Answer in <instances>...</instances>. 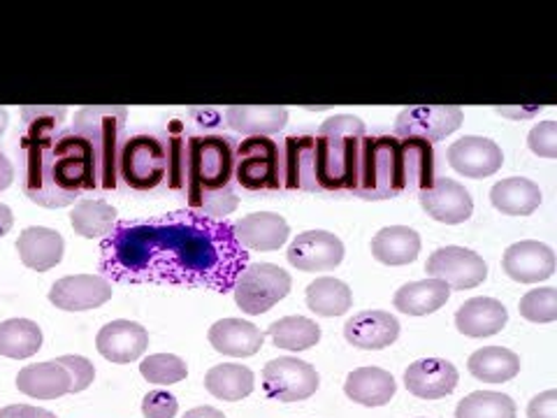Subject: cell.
<instances>
[{
  "mask_svg": "<svg viewBox=\"0 0 557 418\" xmlns=\"http://www.w3.org/2000/svg\"><path fill=\"white\" fill-rule=\"evenodd\" d=\"M249 251L242 249L233 223L196 212H172L143 221H119L100 244V276L121 284L168 282L228 293Z\"/></svg>",
  "mask_w": 557,
  "mask_h": 418,
  "instance_id": "cell-1",
  "label": "cell"
},
{
  "mask_svg": "<svg viewBox=\"0 0 557 418\" xmlns=\"http://www.w3.org/2000/svg\"><path fill=\"white\" fill-rule=\"evenodd\" d=\"M182 198L188 212L225 221L235 196V139L223 133H190Z\"/></svg>",
  "mask_w": 557,
  "mask_h": 418,
  "instance_id": "cell-2",
  "label": "cell"
},
{
  "mask_svg": "<svg viewBox=\"0 0 557 418\" xmlns=\"http://www.w3.org/2000/svg\"><path fill=\"white\" fill-rule=\"evenodd\" d=\"M364 135V121L354 114H335L323 121L317 133V180L321 190L354 194Z\"/></svg>",
  "mask_w": 557,
  "mask_h": 418,
  "instance_id": "cell-3",
  "label": "cell"
},
{
  "mask_svg": "<svg viewBox=\"0 0 557 418\" xmlns=\"http://www.w3.org/2000/svg\"><path fill=\"white\" fill-rule=\"evenodd\" d=\"M128 108L124 104H91L75 116L73 131L84 135L98 156V177L102 190L119 188V156L128 133Z\"/></svg>",
  "mask_w": 557,
  "mask_h": 418,
  "instance_id": "cell-4",
  "label": "cell"
},
{
  "mask_svg": "<svg viewBox=\"0 0 557 418\" xmlns=\"http://www.w3.org/2000/svg\"><path fill=\"white\" fill-rule=\"evenodd\" d=\"M399 194H405L399 139L395 135H364L354 196L379 202L397 198Z\"/></svg>",
  "mask_w": 557,
  "mask_h": 418,
  "instance_id": "cell-5",
  "label": "cell"
},
{
  "mask_svg": "<svg viewBox=\"0 0 557 418\" xmlns=\"http://www.w3.org/2000/svg\"><path fill=\"white\" fill-rule=\"evenodd\" d=\"M170 149L163 131L137 133L126 139L119 156V184L139 194L168 188Z\"/></svg>",
  "mask_w": 557,
  "mask_h": 418,
  "instance_id": "cell-6",
  "label": "cell"
},
{
  "mask_svg": "<svg viewBox=\"0 0 557 418\" xmlns=\"http://www.w3.org/2000/svg\"><path fill=\"white\" fill-rule=\"evenodd\" d=\"M51 180L61 194L82 196L84 190L100 188L98 156L94 145L73 128L61 131L51 143Z\"/></svg>",
  "mask_w": 557,
  "mask_h": 418,
  "instance_id": "cell-7",
  "label": "cell"
},
{
  "mask_svg": "<svg viewBox=\"0 0 557 418\" xmlns=\"http://www.w3.org/2000/svg\"><path fill=\"white\" fill-rule=\"evenodd\" d=\"M235 184L247 190H282V143L272 137H247L235 145Z\"/></svg>",
  "mask_w": 557,
  "mask_h": 418,
  "instance_id": "cell-8",
  "label": "cell"
},
{
  "mask_svg": "<svg viewBox=\"0 0 557 418\" xmlns=\"http://www.w3.org/2000/svg\"><path fill=\"white\" fill-rule=\"evenodd\" d=\"M290 274L274 263H249L235 282L233 295L237 307L260 317L268 314L278 300H284L290 293Z\"/></svg>",
  "mask_w": 557,
  "mask_h": 418,
  "instance_id": "cell-9",
  "label": "cell"
},
{
  "mask_svg": "<svg viewBox=\"0 0 557 418\" xmlns=\"http://www.w3.org/2000/svg\"><path fill=\"white\" fill-rule=\"evenodd\" d=\"M51 143L54 139H22V149H24V177H22V188L24 196L47 209H61L67 205H75L79 196H67L61 194V190L54 186V180H51Z\"/></svg>",
  "mask_w": 557,
  "mask_h": 418,
  "instance_id": "cell-10",
  "label": "cell"
},
{
  "mask_svg": "<svg viewBox=\"0 0 557 418\" xmlns=\"http://www.w3.org/2000/svg\"><path fill=\"white\" fill-rule=\"evenodd\" d=\"M321 379L311 362L300 358H274L263 368V389L276 403H300L319 391Z\"/></svg>",
  "mask_w": 557,
  "mask_h": 418,
  "instance_id": "cell-11",
  "label": "cell"
},
{
  "mask_svg": "<svg viewBox=\"0 0 557 418\" xmlns=\"http://www.w3.org/2000/svg\"><path fill=\"white\" fill-rule=\"evenodd\" d=\"M462 126V110L456 104H413L395 119V137H421L430 145L446 139Z\"/></svg>",
  "mask_w": 557,
  "mask_h": 418,
  "instance_id": "cell-12",
  "label": "cell"
},
{
  "mask_svg": "<svg viewBox=\"0 0 557 418\" xmlns=\"http://www.w3.org/2000/svg\"><path fill=\"white\" fill-rule=\"evenodd\" d=\"M425 272L430 279H440L450 291L476 288L487 279L485 260L476 251L465 247L437 249L428 258Z\"/></svg>",
  "mask_w": 557,
  "mask_h": 418,
  "instance_id": "cell-13",
  "label": "cell"
},
{
  "mask_svg": "<svg viewBox=\"0 0 557 418\" xmlns=\"http://www.w3.org/2000/svg\"><path fill=\"white\" fill-rule=\"evenodd\" d=\"M446 159L453 170L469 180L493 177L504 165L499 145L481 135H465L458 143H453L446 151Z\"/></svg>",
  "mask_w": 557,
  "mask_h": 418,
  "instance_id": "cell-14",
  "label": "cell"
},
{
  "mask_svg": "<svg viewBox=\"0 0 557 418\" xmlns=\"http://www.w3.org/2000/svg\"><path fill=\"white\" fill-rule=\"evenodd\" d=\"M114 288L100 274L63 276L49 288V303L63 311H89L110 303Z\"/></svg>",
  "mask_w": 557,
  "mask_h": 418,
  "instance_id": "cell-15",
  "label": "cell"
},
{
  "mask_svg": "<svg viewBox=\"0 0 557 418\" xmlns=\"http://www.w3.org/2000/svg\"><path fill=\"white\" fill-rule=\"evenodd\" d=\"M286 258L302 272L335 270L344 260V244L335 233L307 231L290 242Z\"/></svg>",
  "mask_w": 557,
  "mask_h": 418,
  "instance_id": "cell-16",
  "label": "cell"
},
{
  "mask_svg": "<svg viewBox=\"0 0 557 418\" xmlns=\"http://www.w3.org/2000/svg\"><path fill=\"white\" fill-rule=\"evenodd\" d=\"M502 268L518 284H539L553 276L555 254L544 242L522 239L504 251Z\"/></svg>",
  "mask_w": 557,
  "mask_h": 418,
  "instance_id": "cell-17",
  "label": "cell"
},
{
  "mask_svg": "<svg viewBox=\"0 0 557 418\" xmlns=\"http://www.w3.org/2000/svg\"><path fill=\"white\" fill-rule=\"evenodd\" d=\"M418 202L434 221L446 225L465 223L474 214V200L469 196V190L460 182L448 177L434 180L432 188L418 194Z\"/></svg>",
  "mask_w": 557,
  "mask_h": 418,
  "instance_id": "cell-18",
  "label": "cell"
},
{
  "mask_svg": "<svg viewBox=\"0 0 557 418\" xmlns=\"http://www.w3.org/2000/svg\"><path fill=\"white\" fill-rule=\"evenodd\" d=\"M98 354L114 365H128L145 356L149 348V333L145 325L135 321H110L108 325L100 328L96 337Z\"/></svg>",
  "mask_w": 557,
  "mask_h": 418,
  "instance_id": "cell-19",
  "label": "cell"
},
{
  "mask_svg": "<svg viewBox=\"0 0 557 418\" xmlns=\"http://www.w3.org/2000/svg\"><path fill=\"white\" fill-rule=\"evenodd\" d=\"M284 188L321 190L317 180V135H288L282 143Z\"/></svg>",
  "mask_w": 557,
  "mask_h": 418,
  "instance_id": "cell-20",
  "label": "cell"
},
{
  "mask_svg": "<svg viewBox=\"0 0 557 418\" xmlns=\"http://www.w3.org/2000/svg\"><path fill=\"white\" fill-rule=\"evenodd\" d=\"M344 337L362 352H381L399 337V321L391 311L364 309L344 323Z\"/></svg>",
  "mask_w": 557,
  "mask_h": 418,
  "instance_id": "cell-21",
  "label": "cell"
},
{
  "mask_svg": "<svg viewBox=\"0 0 557 418\" xmlns=\"http://www.w3.org/2000/svg\"><path fill=\"white\" fill-rule=\"evenodd\" d=\"M456 365L444 358H423L411 362L405 372V386L421 399H442L458 389Z\"/></svg>",
  "mask_w": 557,
  "mask_h": 418,
  "instance_id": "cell-22",
  "label": "cell"
},
{
  "mask_svg": "<svg viewBox=\"0 0 557 418\" xmlns=\"http://www.w3.org/2000/svg\"><path fill=\"white\" fill-rule=\"evenodd\" d=\"M233 233L242 249L249 251H276L282 249L290 237V229L282 214L256 212L242 217L233 223Z\"/></svg>",
  "mask_w": 557,
  "mask_h": 418,
  "instance_id": "cell-23",
  "label": "cell"
},
{
  "mask_svg": "<svg viewBox=\"0 0 557 418\" xmlns=\"http://www.w3.org/2000/svg\"><path fill=\"white\" fill-rule=\"evenodd\" d=\"M509 323V311L495 298H472L456 311V328L465 337H493Z\"/></svg>",
  "mask_w": 557,
  "mask_h": 418,
  "instance_id": "cell-24",
  "label": "cell"
},
{
  "mask_svg": "<svg viewBox=\"0 0 557 418\" xmlns=\"http://www.w3.org/2000/svg\"><path fill=\"white\" fill-rule=\"evenodd\" d=\"M286 124L288 110L278 104H233L225 110V126L247 137H270Z\"/></svg>",
  "mask_w": 557,
  "mask_h": 418,
  "instance_id": "cell-25",
  "label": "cell"
},
{
  "mask_svg": "<svg viewBox=\"0 0 557 418\" xmlns=\"http://www.w3.org/2000/svg\"><path fill=\"white\" fill-rule=\"evenodd\" d=\"M209 344L214 352L231 358H249L256 356L263 346L265 335L251 321L244 319H221L209 328Z\"/></svg>",
  "mask_w": 557,
  "mask_h": 418,
  "instance_id": "cell-26",
  "label": "cell"
},
{
  "mask_svg": "<svg viewBox=\"0 0 557 418\" xmlns=\"http://www.w3.org/2000/svg\"><path fill=\"white\" fill-rule=\"evenodd\" d=\"M16 389L35 399H57L73 393V379L59 360L26 365L16 374Z\"/></svg>",
  "mask_w": 557,
  "mask_h": 418,
  "instance_id": "cell-27",
  "label": "cell"
},
{
  "mask_svg": "<svg viewBox=\"0 0 557 418\" xmlns=\"http://www.w3.org/2000/svg\"><path fill=\"white\" fill-rule=\"evenodd\" d=\"M63 249L65 242L61 233L45 229V225H30L16 239V251H20L22 263L35 272L57 268L63 260Z\"/></svg>",
  "mask_w": 557,
  "mask_h": 418,
  "instance_id": "cell-28",
  "label": "cell"
},
{
  "mask_svg": "<svg viewBox=\"0 0 557 418\" xmlns=\"http://www.w3.org/2000/svg\"><path fill=\"white\" fill-rule=\"evenodd\" d=\"M399 159H403L405 194L413 196L432 188L434 180H437V174H434V145L421 137H403L399 139Z\"/></svg>",
  "mask_w": 557,
  "mask_h": 418,
  "instance_id": "cell-29",
  "label": "cell"
},
{
  "mask_svg": "<svg viewBox=\"0 0 557 418\" xmlns=\"http://www.w3.org/2000/svg\"><path fill=\"white\" fill-rule=\"evenodd\" d=\"M344 393L362 407H383L395 397L397 383L391 372L381 368H358L346 377Z\"/></svg>",
  "mask_w": 557,
  "mask_h": 418,
  "instance_id": "cell-30",
  "label": "cell"
},
{
  "mask_svg": "<svg viewBox=\"0 0 557 418\" xmlns=\"http://www.w3.org/2000/svg\"><path fill=\"white\" fill-rule=\"evenodd\" d=\"M421 254V235L409 225H388L372 237V256L383 266H409Z\"/></svg>",
  "mask_w": 557,
  "mask_h": 418,
  "instance_id": "cell-31",
  "label": "cell"
},
{
  "mask_svg": "<svg viewBox=\"0 0 557 418\" xmlns=\"http://www.w3.org/2000/svg\"><path fill=\"white\" fill-rule=\"evenodd\" d=\"M450 298V288L440 279H423V282L405 284L395 293L393 305L397 311L407 317H428V314L440 311Z\"/></svg>",
  "mask_w": 557,
  "mask_h": 418,
  "instance_id": "cell-32",
  "label": "cell"
},
{
  "mask_svg": "<svg viewBox=\"0 0 557 418\" xmlns=\"http://www.w3.org/2000/svg\"><path fill=\"white\" fill-rule=\"evenodd\" d=\"M542 200V188L525 177L502 180L491 188L493 207L507 217H530Z\"/></svg>",
  "mask_w": 557,
  "mask_h": 418,
  "instance_id": "cell-33",
  "label": "cell"
},
{
  "mask_svg": "<svg viewBox=\"0 0 557 418\" xmlns=\"http://www.w3.org/2000/svg\"><path fill=\"white\" fill-rule=\"evenodd\" d=\"M253 372L247 365L239 362L214 365V368L205 374V389L209 391V395L223 399V403H239V399L253 393Z\"/></svg>",
  "mask_w": 557,
  "mask_h": 418,
  "instance_id": "cell-34",
  "label": "cell"
},
{
  "mask_svg": "<svg viewBox=\"0 0 557 418\" xmlns=\"http://www.w3.org/2000/svg\"><path fill=\"white\" fill-rule=\"evenodd\" d=\"M469 374L485 383H504L518 377L520 358L504 346H483L467 360Z\"/></svg>",
  "mask_w": 557,
  "mask_h": 418,
  "instance_id": "cell-35",
  "label": "cell"
},
{
  "mask_svg": "<svg viewBox=\"0 0 557 418\" xmlns=\"http://www.w3.org/2000/svg\"><path fill=\"white\" fill-rule=\"evenodd\" d=\"M307 307L319 317H342L354 307V293L342 279L321 276L307 286Z\"/></svg>",
  "mask_w": 557,
  "mask_h": 418,
  "instance_id": "cell-36",
  "label": "cell"
},
{
  "mask_svg": "<svg viewBox=\"0 0 557 418\" xmlns=\"http://www.w3.org/2000/svg\"><path fill=\"white\" fill-rule=\"evenodd\" d=\"M42 348V330L30 319H8L0 323V356L26 360Z\"/></svg>",
  "mask_w": 557,
  "mask_h": 418,
  "instance_id": "cell-37",
  "label": "cell"
},
{
  "mask_svg": "<svg viewBox=\"0 0 557 418\" xmlns=\"http://www.w3.org/2000/svg\"><path fill=\"white\" fill-rule=\"evenodd\" d=\"M70 225L79 237L104 239L116 225V209L104 200H79L75 202L73 214H70Z\"/></svg>",
  "mask_w": 557,
  "mask_h": 418,
  "instance_id": "cell-38",
  "label": "cell"
},
{
  "mask_svg": "<svg viewBox=\"0 0 557 418\" xmlns=\"http://www.w3.org/2000/svg\"><path fill=\"white\" fill-rule=\"evenodd\" d=\"M268 335L274 346L298 354L321 342V325L307 317H284L268 328Z\"/></svg>",
  "mask_w": 557,
  "mask_h": 418,
  "instance_id": "cell-39",
  "label": "cell"
},
{
  "mask_svg": "<svg viewBox=\"0 0 557 418\" xmlns=\"http://www.w3.org/2000/svg\"><path fill=\"white\" fill-rule=\"evenodd\" d=\"M516 403L507 393L474 391L456 407V418H516Z\"/></svg>",
  "mask_w": 557,
  "mask_h": 418,
  "instance_id": "cell-40",
  "label": "cell"
},
{
  "mask_svg": "<svg viewBox=\"0 0 557 418\" xmlns=\"http://www.w3.org/2000/svg\"><path fill=\"white\" fill-rule=\"evenodd\" d=\"M22 116L26 124L24 139H54L63 131L67 110L63 104H26Z\"/></svg>",
  "mask_w": 557,
  "mask_h": 418,
  "instance_id": "cell-41",
  "label": "cell"
},
{
  "mask_svg": "<svg viewBox=\"0 0 557 418\" xmlns=\"http://www.w3.org/2000/svg\"><path fill=\"white\" fill-rule=\"evenodd\" d=\"M139 374L156 386H172L188 374V365L174 354H153L139 362Z\"/></svg>",
  "mask_w": 557,
  "mask_h": 418,
  "instance_id": "cell-42",
  "label": "cell"
},
{
  "mask_svg": "<svg viewBox=\"0 0 557 418\" xmlns=\"http://www.w3.org/2000/svg\"><path fill=\"white\" fill-rule=\"evenodd\" d=\"M518 311L522 319L532 323H553L557 321V288H534L520 298Z\"/></svg>",
  "mask_w": 557,
  "mask_h": 418,
  "instance_id": "cell-43",
  "label": "cell"
},
{
  "mask_svg": "<svg viewBox=\"0 0 557 418\" xmlns=\"http://www.w3.org/2000/svg\"><path fill=\"white\" fill-rule=\"evenodd\" d=\"M528 145L536 156H542V159H557V121H539L528 135Z\"/></svg>",
  "mask_w": 557,
  "mask_h": 418,
  "instance_id": "cell-44",
  "label": "cell"
},
{
  "mask_svg": "<svg viewBox=\"0 0 557 418\" xmlns=\"http://www.w3.org/2000/svg\"><path fill=\"white\" fill-rule=\"evenodd\" d=\"M63 368L70 372V379H73V393H82L94 383L96 379V368L89 358L84 356H61L57 358Z\"/></svg>",
  "mask_w": 557,
  "mask_h": 418,
  "instance_id": "cell-45",
  "label": "cell"
},
{
  "mask_svg": "<svg viewBox=\"0 0 557 418\" xmlns=\"http://www.w3.org/2000/svg\"><path fill=\"white\" fill-rule=\"evenodd\" d=\"M180 411L177 397L168 391H151L143 399L145 418H174Z\"/></svg>",
  "mask_w": 557,
  "mask_h": 418,
  "instance_id": "cell-46",
  "label": "cell"
},
{
  "mask_svg": "<svg viewBox=\"0 0 557 418\" xmlns=\"http://www.w3.org/2000/svg\"><path fill=\"white\" fill-rule=\"evenodd\" d=\"M528 418H557V391H544L530 399Z\"/></svg>",
  "mask_w": 557,
  "mask_h": 418,
  "instance_id": "cell-47",
  "label": "cell"
},
{
  "mask_svg": "<svg viewBox=\"0 0 557 418\" xmlns=\"http://www.w3.org/2000/svg\"><path fill=\"white\" fill-rule=\"evenodd\" d=\"M0 418H59V416L33 405H10L5 409H0Z\"/></svg>",
  "mask_w": 557,
  "mask_h": 418,
  "instance_id": "cell-48",
  "label": "cell"
},
{
  "mask_svg": "<svg viewBox=\"0 0 557 418\" xmlns=\"http://www.w3.org/2000/svg\"><path fill=\"white\" fill-rule=\"evenodd\" d=\"M14 182V165L8 161V156L0 151V190L10 188V184Z\"/></svg>",
  "mask_w": 557,
  "mask_h": 418,
  "instance_id": "cell-49",
  "label": "cell"
},
{
  "mask_svg": "<svg viewBox=\"0 0 557 418\" xmlns=\"http://www.w3.org/2000/svg\"><path fill=\"white\" fill-rule=\"evenodd\" d=\"M14 225V217H12V209L8 205L0 202V237H5Z\"/></svg>",
  "mask_w": 557,
  "mask_h": 418,
  "instance_id": "cell-50",
  "label": "cell"
},
{
  "mask_svg": "<svg viewBox=\"0 0 557 418\" xmlns=\"http://www.w3.org/2000/svg\"><path fill=\"white\" fill-rule=\"evenodd\" d=\"M184 418H228L223 411L214 409V407H196L184 414Z\"/></svg>",
  "mask_w": 557,
  "mask_h": 418,
  "instance_id": "cell-51",
  "label": "cell"
},
{
  "mask_svg": "<svg viewBox=\"0 0 557 418\" xmlns=\"http://www.w3.org/2000/svg\"><path fill=\"white\" fill-rule=\"evenodd\" d=\"M8 121H10L8 110H5V108H0V135H3V133L8 131Z\"/></svg>",
  "mask_w": 557,
  "mask_h": 418,
  "instance_id": "cell-52",
  "label": "cell"
}]
</instances>
